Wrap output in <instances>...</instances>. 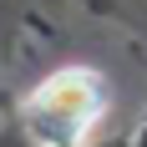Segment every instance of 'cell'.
Listing matches in <instances>:
<instances>
[{"mask_svg":"<svg viewBox=\"0 0 147 147\" xmlns=\"http://www.w3.org/2000/svg\"><path fill=\"white\" fill-rule=\"evenodd\" d=\"M107 107H112V96H107L102 71H91V66H61L56 76H46L20 102V117H26L30 137L41 147H81L102 127Z\"/></svg>","mask_w":147,"mask_h":147,"instance_id":"6da1fadb","label":"cell"}]
</instances>
